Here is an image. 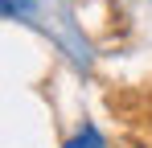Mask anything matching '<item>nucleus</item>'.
<instances>
[{
  "label": "nucleus",
  "mask_w": 152,
  "mask_h": 148,
  "mask_svg": "<svg viewBox=\"0 0 152 148\" xmlns=\"http://www.w3.org/2000/svg\"><path fill=\"white\" fill-rule=\"evenodd\" d=\"M66 148H107V140L99 136V127H95V123H86V127H82V132H78Z\"/></svg>",
  "instance_id": "1"
}]
</instances>
